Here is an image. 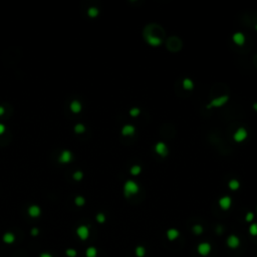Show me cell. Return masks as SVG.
<instances>
[{
	"label": "cell",
	"instance_id": "cb8c5ba5",
	"mask_svg": "<svg viewBox=\"0 0 257 257\" xmlns=\"http://www.w3.org/2000/svg\"><path fill=\"white\" fill-rule=\"evenodd\" d=\"M129 115H131L132 118H137V117H139V115H141V110L139 108H132L131 110L129 111Z\"/></svg>",
	"mask_w": 257,
	"mask_h": 257
},
{
	"label": "cell",
	"instance_id": "3957f363",
	"mask_svg": "<svg viewBox=\"0 0 257 257\" xmlns=\"http://www.w3.org/2000/svg\"><path fill=\"white\" fill-rule=\"evenodd\" d=\"M154 150L155 153L157 154L159 157L161 158H165L167 157L169 154V148L166 145V143L164 142H157L154 146Z\"/></svg>",
	"mask_w": 257,
	"mask_h": 257
},
{
	"label": "cell",
	"instance_id": "4fadbf2b",
	"mask_svg": "<svg viewBox=\"0 0 257 257\" xmlns=\"http://www.w3.org/2000/svg\"><path fill=\"white\" fill-rule=\"evenodd\" d=\"M40 213H41L40 208L36 205H32L28 208V215H29L30 217H32V218H36V217H38L39 215H40Z\"/></svg>",
	"mask_w": 257,
	"mask_h": 257
},
{
	"label": "cell",
	"instance_id": "836d02e7",
	"mask_svg": "<svg viewBox=\"0 0 257 257\" xmlns=\"http://www.w3.org/2000/svg\"><path fill=\"white\" fill-rule=\"evenodd\" d=\"M222 231H223V227L222 226H217V228H216V232L218 233V234H220V233H222Z\"/></svg>",
	"mask_w": 257,
	"mask_h": 257
},
{
	"label": "cell",
	"instance_id": "d6a6232c",
	"mask_svg": "<svg viewBox=\"0 0 257 257\" xmlns=\"http://www.w3.org/2000/svg\"><path fill=\"white\" fill-rule=\"evenodd\" d=\"M39 257H53L51 254H50V253H47V252H43V253H41L40 254V256Z\"/></svg>",
	"mask_w": 257,
	"mask_h": 257
},
{
	"label": "cell",
	"instance_id": "8fae6325",
	"mask_svg": "<svg viewBox=\"0 0 257 257\" xmlns=\"http://www.w3.org/2000/svg\"><path fill=\"white\" fill-rule=\"evenodd\" d=\"M246 37L243 32H235V33L232 35V41L238 46L243 45L245 43Z\"/></svg>",
	"mask_w": 257,
	"mask_h": 257
},
{
	"label": "cell",
	"instance_id": "f1b7e54d",
	"mask_svg": "<svg viewBox=\"0 0 257 257\" xmlns=\"http://www.w3.org/2000/svg\"><path fill=\"white\" fill-rule=\"evenodd\" d=\"M85 131V127L82 125V124H77V126L74 127V132L77 133V134H81Z\"/></svg>",
	"mask_w": 257,
	"mask_h": 257
},
{
	"label": "cell",
	"instance_id": "44dd1931",
	"mask_svg": "<svg viewBox=\"0 0 257 257\" xmlns=\"http://www.w3.org/2000/svg\"><path fill=\"white\" fill-rule=\"evenodd\" d=\"M135 253L137 257H144L146 255V248L144 246H137L135 249Z\"/></svg>",
	"mask_w": 257,
	"mask_h": 257
},
{
	"label": "cell",
	"instance_id": "e0dca14e",
	"mask_svg": "<svg viewBox=\"0 0 257 257\" xmlns=\"http://www.w3.org/2000/svg\"><path fill=\"white\" fill-rule=\"evenodd\" d=\"M228 188L231 191H237L240 188V182L237 179H231L228 182Z\"/></svg>",
	"mask_w": 257,
	"mask_h": 257
},
{
	"label": "cell",
	"instance_id": "5b68a950",
	"mask_svg": "<svg viewBox=\"0 0 257 257\" xmlns=\"http://www.w3.org/2000/svg\"><path fill=\"white\" fill-rule=\"evenodd\" d=\"M211 250H212V246L209 242H201V243H199L197 246L198 254L203 257L208 256L210 253H211Z\"/></svg>",
	"mask_w": 257,
	"mask_h": 257
},
{
	"label": "cell",
	"instance_id": "5bb4252c",
	"mask_svg": "<svg viewBox=\"0 0 257 257\" xmlns=\"http://www.w3.org/2000/svg\"><path fill=\"white\" fill-rule=\"evenodd\" d=\"M182 86L185 90H193L194 89V81L189 77H185L182 81Z\"/></svg>",
	"mask_w": 257,
	"mask_h": 257
},
{
	"label": "cell",
	"instance_id": "ba28073f",
	"mask_svg": "<svg viewBox=\"0 0 257 257\" xmlns=\"http://www.w3.org/2000/svg\"><path fill=\"white\" fill-rule=\"evenodd\" d=\"M218 205L223 211H227L232 206V198L230 196H223L218 200Z\"/></svg>",
	"mask_w": 257,
	"mask_h": 257
},
{
	"label": "cell",
	"instance_id": "8992f818",
	"mask_svg": "<svg viewBox=\"0 0 257 257\" xmlns=\"http://www.w3.org/2000/svg\"><path fill=\"white\" fill-rule=\"evenodd\" d=\"M240 238L235 234H231L227 237L226 239V244L230 249H237L240 246Z\"/></svg>",
	"mask_w": 257,
	"mask_h": 257
},
{
	"label": "cell",
	"instance_id": "484cf974",
	"mask_svg": "<svg viewBox=\"0 0 257 257\" xmlns=\"http://www.w3.org/2000/svg\"><path fill=\"white\" fill-rule=\"evenodd\" d=\"M249 234L251 236H257V223H252L249 226Z\"/></svg>",
	"mask_w": 257,
	"mask_h": 257
},
{
	"label": "cell",
	"instance_id": "d590c367",
	"mask_svg": "<svg viewBox=\"0 0 257 257\" xmlns=\"http://www.w3.org/2000/svg\"><path fill=\"white\" fill-rule=\"evenodd\" d=\"M252 108H253V110H254L255 111H257V103H254L252 104Z\"/></svg>",
	"mask_w": 257,
	"mask_h": 257
},
{
	"label": "cell",
	"instance_id": "e575fe53",
	"mask_svg": "<svg viewBox=\"0 0 257 257\" xmlns=\"http://www.w3.org/2000/svg\"><path fill=\"white\" fill-rule=\"evenodd\" d=\"M4 131H5V127H4V125L0 124V135H2V134L4 133Z\"/></svg>",
	"mask_w": 257,
	"mask_h": 257
},
{
	"label": "cell",
	"instance_id": "9a60e30c",
	"mask_svg": "<svg viewBox=\"0 0 257 257\" xmlns=\"http://www.w3.org/2000/svg\"><path fill=\"white\" fill-rule=\"evenodd\" d=\"M72 158V155L70 151H62L59 156V161L61 163H70Z\"/></svg>",
	"mask_w": 257,
	"mask_h": 257
},
{
	"label": "cell",
	"instance_id": "ac0fdd59",
	"mask_svg": "<svg viewBox=\"0 0 257 257\" xmlns=\"http://www.w3.org/2000/svg\"><path fill=\"white\" fill-rule=\"evenodd\" d=\"M70 110L72 113L78 114L79 111H81V104L79 103L78 100H72L70 104Z\"/></svg>",
	"mask_w": 257,
	"mask_h": 257
},
{
	"label": "cell",
	"instance_id": "83f0119b",
	"mask_svg": "<svg viewBox=\"0 0 257 257\" xmlns=\"http://www.w3.org/2000/svg\"><path fill=\"white\" fill-rule=\"evenodd\" d=\"M66 255L67 257H75L77 255V251L74 248H68L66 250Z\"/></svg>",
	"mask_w": 257,
	"mask_h": 257
},
{
	"label": "cell",
	"instance_id": "f546056e",
	"mask_svg": "<svg viewBox=\"0 0 257 257\" xmlns=\"http://www.w3.org/2000/svg\"><path fill=\"white\" fill-rule=\"evenodd\" d=\"M254 213L253 212H247L245 215V221L248 222V223H251L253 220H254Z\"/></svg>",
	"mask_w": 257,
	"mask_h": 257
},
{
	"label": "cell",
	"instance_id": "30bf717a",
	"mask_svg": "<svg viewBox=\"0 0 257 257\" xmlns=\"http://www.w3.org/2000/svg\"><path fill=\"white\" fill-rule=\"evenodd\" d=\"M121 134L123 137H133L136 134V127L133 125H125L121 130Z\"/></svg>",
	"mask_w": 257,
	"mask_h": 257
},
{
	"label": "cell",
	"instance_id": "8d00e7d4",
	"mask_svg": "<svg viewBox=\"0 0 257 257\" xmlns=\"http://www.w3.org/2000/svg\"><path fill=\"white\" fill-rule=\"evenodd\" d=\"M3 114H4V108L3 107H0V115H2Z\"/></svg>",
	"mask_w": 257,
	"mask_h": 257
},
{
	"label": "cell",
	"instance_id": "ffe728a7",
	"mask_svg": "<svg viewBox=\"0 0 257 257\" xmlns=\"http://www.w3.org/2000/svg\"><path fill=\"white\" fill-rule=\"evenodd\" d=\"M85 257H97V249L96 247H89L85 250Z\"/></svg>",
	"mask_w": 257,
	"mask_h": 257
},
{
	"label": "cell",
	"instance_id": "9c48e42d",
	"mask_svg": "<svg viewBox=\"0 0 257 257\" xmlns=\"http://www.w3.org/2000/svg\"><path fill=\"white\" fill-rule=\"evenodd\" d=\"M77 235L81 240H86L89 237V229L88 226L81 225L77 227Z\"/></svg>",
	"mask_w": 257,
	"mask_h": 257
},
{
	"label": "cell",
	"instance_id": "52a82bcc",
	"mask_svg": "<svg viewBox=\"0 0 257 257\" xmlns=\"http://www.w3.org/2000/svg\"><path fill=\"white\" fill-rule=\"evenodd\" d=\"M145 39H146V41L148 44H150L151 46H154V47H157V46H160L163 40L160 36H157V35H154V34H146L145 35Z\"/></svg>",
	"mask_w": 257,
	"mask_h": 257
},
{
	"label": "cell",
	"instance_id": "74e56055",
	"mask_svg": "<svg viewBox=\"0 0 257 257\" xmlns=\"http://www.w3.org/2000/svg\"><path fill=\"white\" fill-rule=\"evenodd\" d=\"M254 28H255V30L257 31V24H255V26H254Z\"/></svg>",
	"mask_w": 257,
	"mask_h": 257
},
{
	"label": "cell",
	"instance_id": "7a4b0ae2",
	"mask_svg": "<svg viewBox=\"0 0 257 257\" xmlns=\"http://www.w3.org/2000/svg\"><path fill=\"white\" fill-rule=\"evenodd\" d=\"M228 102H229V96H227V95L219 96L214 97L213 100H210V103L208 104V106H207V108H221L223 106H225V104Z\"/></svg>",
	"mask_w": 257,
	"mask_h": 257
},
{
	"label": "cell",
	"instance_id": "7c38bea8",
	"mask_svg": "<svg viewBox=\"0 0 257 257\" xmlns=\"http://www.w3.org/2000/svg\"><path fill=\"white\" fill-rule=\"evenodd\" d=\"M166 236H167L169 241H175L179 238L180 236V231L176 228H170L166 232Z\"/></svg>",
	"mask_w": 257,
	"mask_h": 257
},
{
	"label": "cell",
	"instance_id": "4316f807",
	"mask_svg": "<svg viewBox=\"0 0 257 257\" xmlns=\"http://www.w3.org/2000/svg\"><path fill=\"white\" fill-rule=\"evenodd\" d=\"M74 203L77 206H78V207H81V206H84L85 203V198L84 197H81V196H77V198L74 199Z\"/></svg>",
	"mask_w": 257,
	"mask_h": 257
},
{
	"label": "cell",
	"instance_id": "6da1fadb",
	"mask_svg": "<svg viewBox=\"0 0 257 257\" xmlns=\"http://www.w3.org/2000/svg\"><path fill=\"white\" fill-rule=\"evenodd\" d=\"M140 192V186L136 181L127 180L124 184V196L126 198H130L135 196Z\"/></svg>",
	"mask_w": 257,
	"mask_h": 257
},
{
	"label": "cell",
	"instance_id": "7402d4cb",
	"mask_svg": "<svg viewBox=\"0 0 257 257\" xmlns=\"http://www.w3.org/2000/svg\"><path fill=\"white\" fill-rule=\"evenodd\" d=\"M192 231L195 235H201L204 232V228L200 224H195V225L192 227Z\"/></svg>",
	"mask_w": 257,
	"mask_h": 257
},
{
	"label": "cell",
	"instance_id": "603a6c76",
	"mask_svg": "<svg viewBox=\"0 0 257 257\" xmlns=\"http://www.w3.org/2000/svg\"><path fill=\"white\" fill-rule=\"evenodd\" d=\"M99 9L96 8V7H90V8H89L88 10V14H89V17H92V18H95L96 17L97 15H99Z\"/></svg>",
	"mask_w": 257,
	"mask_h": 257
},
{
	"label": "cell",
	"instance_id": "2e32d148",
	"mask_svg": "<svg viewBox=\"0 0 257 257\" xmlns=\"http://www.w3.org/2000/svg\"><path fill=\"white\" fill-rule=\"evenodd\" d=\"M2 240L5 244H12L15 241V236L11 232H6L2 237Z\"/></svg>",
	"mask_w": 257,
	"mask_h": 257
},
{
	"label": "cell",
	"instance_id": "d4e9b609",
	"mask_svg": "<svg viewBox=\"0 0 257 257\" xmlns=\"http://www.w3.org/2000/svg\"><path fill=\"white\" fill-rule=\"evenodd\" d=\"M96 222H97V223L103 224V223L106 222L107 217H106V215L104 214V213H97L96 216Z\"/></svg>",
	"mask_w": 257,
	"mask_h": 257
},
{
	"label": "cell",
	"instance_id": "1f68e13d",
	"mask_svg": "<svg viewBox=\"0 0 257 257\" xmlns=\"http://www.w3.org/2000/svg\"><path fill=\"white\" fill-rule=\"evenodd\" d=\"M30 233L32 236H37L38 233H39V230L37 229V228H32L31 231H30Z\"/></svg>",
	"mask_w": 257,
	"mask_h": 257
},
{
	"label": "cell",
	"instance_id": "d6986e66",
	"mask_svg": "<svg viewBox=\"0 0 257 257\" xmlns=\"http://www.w3.org/2000/svg\"><path fill=\"white\" fill-rule=\"evenodd\" d=\"M142 173V167L140 165H134L130 169V174L132 176H139Z\"/></svg>",
	"mask_w": 257,
	"mask_h": 257
},
{
	"label": "cell",
	"instance_id": "277c9868",
	"mask_svg": "<svg viewBox=\"0 0 257 257\" xmlns=\"http://www.w3.org/2000/svg\"><path fill=\"white\" fill-rule=\"evenodd\" d=\"M248 138V131L245 128L240 127L239 129H237L233 134V140L236 143H242Z\"/></svg>",
	"mask_w": 257,
	"mask_h": 257
},
{
	"label": "cell",
	"instance_id": "4dcf8cb0",
	"mask_svg": "<svg viewBox=\"0 0 257 257\" xmlns=\"http://www.w3.org/2000/svg\"><path fill=\"white\" fill-rule=\"evenodd\" d=\"M82 176H84V174H82L81 171H77V172H75L74 174V179L77 180V181H79V180L82 179Z\"/></svg>",
	"mask_w": 257,
	"mask_h": 257
}]
</instances>
